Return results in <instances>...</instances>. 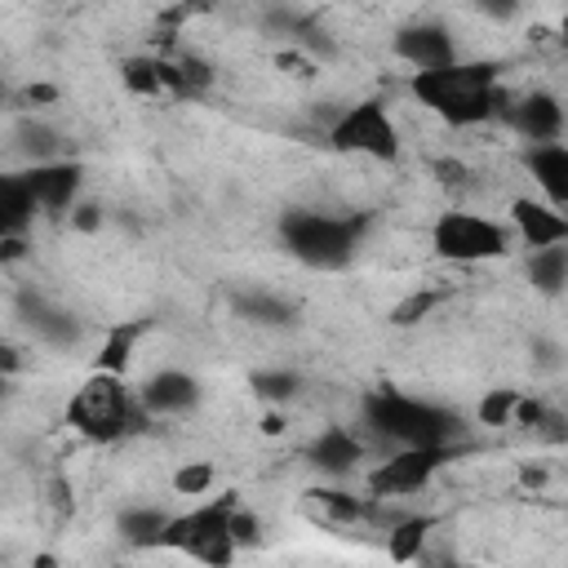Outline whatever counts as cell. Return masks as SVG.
<instances>
[{"mask_svg":"<svg viewBox=\"0 0 568 568\" xmlns=\"http://www.w3.org/2000/svg\"><path fill=\"white\" fill-rule=\"evenodd\" d=\"M408 93L430 111L439 115L444 124L453 129H475L484 120H493L501 111V67L479 58V62H444V67H430V71H413L408 75Z\"/></svg>","mask_w":568,"mask_h":568,"instance_id":"obj_1","label":"cell"},{"mask_svg":"<svg viewBox=\"0 0 568 568\" xmlns=\"http://www.w3.org/2000/svg\"><path fill=\"white\" fill-rule=\"evenodd\" d=\"M368 231V213H320V209H288L280 217L284 248L315 271H342L355 262V248Z\"/></svg>","mask_w":568,"mask_h":568,"instance_id":"obj_2","label":"cell"},{"mask_svg":"<svg viewBox=\"0 0 568 568\" xmlns=\"http://www.w3.org/2000/svg\"><path fill=\"white\" fill-rule=\"evenodd\" d=\"M364 422L377 435L395 439L399 448L404 444H453L462 435V417L453 408L404 395L395 386H377V390L364 395Z\"/></svg>","mask_w":568,"mask_h":568,"instance_id":"obj_3","label":"cell"},{"mask_svg":"<svg viewBox=\"0 0 568 568\" xmlns=\"http://www.w3.org/2000/svg\"><path fill=\"white\" fill-rule=\"evenodd\" d=\"M67 422L84 435V439H93V444H115V439H124L129 430H138V422H142V404L129 395V386H124V377L120 373H89L84 377V386L67 399Z\"/></svg>","mask_w":568,"mask_h":568,"instance_id":"obj_4","label":"cell"},{"mask_svg":"<svg viewBox=\"0 0 568 568\" xmlns=\"http://www.w3.org/2000/svg\"><path fill=\"white\" fill-rule=\"evenodd\" d=\"M430 248L435 257L444 262H462V266H475V262H493V257H506L510 253V231L484 213H470V209H448L435 217L430 226Z\"/></svg>","mask_w":568,"mask_h":568,"instance_id":"obj_5","label":"cell"},{"mask_svg":"<svg viewBox=\"0 0 568 568\" xmlns=\"http://www.w3.org/2000/svg\"><path fill=\"white\" fill-rule=\"evenodd\" d=\"M235 510V493H222L217 501H204L186 515H169L164 532H160V546H178L204 564H231L235 559V541H231V519Z\"/></svg>","mask_w":568,"mask_h":568,"instance_id":"obj_6","label":"cell"},{"mask_svg":"<svg viewBox=\"0 0 568 568\" xmlns=\"http://www.w3.org/2000/svg\"><path fill=\"white\" fill-rule=\"evenodd\" d=\"M328 146L342 155H368V160H395L399 155V129L382 98H364L346 106L328 124Z\"/></svg>","mask_w":568,"mask_h":568,"instance_id":"obj_7","label":"cell"},{"mask_svg":"<svg viewBox=\"0 0 568 568\" xmlns=\"http://www.w3.org/2000/svg\"><path fill=\"white\" fill-rule=\"evenodd\" d=\"M453 457V444H404L395 448L386 462H377L368 475H364V488L368 497L377 501H390V497H408V493H422Z\"/></svg>","mask_w":568,"mask_h":568,"instance_id":"obj_8","label":"cell"},{"mask_svg":"<svg viewBox=\"0 0 568 568\" xmlns=\"http://www.w3.org/2000/svg\"><path fill=\"white\" fill-rule=\"evenodd\" d=\"M27 178V191L36 200V209L44 213H62L75 204L80 195V182H84V169L75 160H36L31 169H22Z\"/></svg>","mask_w":568,"mask_h":568,"instance_id":"obj_9","label":"cell"},{"mask_svg":"<svg viewBox=\"0 0 568 568\" xmlns=\"http://www.w3.org/2000/svg\"><path fill=\"white\" fill-rule=\"evenodd\" d=\"M395 58L408 62L413 71H430V67L453 62L457 44H453V31L444 22H408L395 31Z\"/></svg>","mask_w":568,"mask_h":568,"instance_id":"obj_10","label":"cell"},{"mask_svg":"<svg viewBox=\"0 0 568 568\" xmlns=\"http://www.w3.org/2000/svg\"><path fill=\"white\" fill-rule=\"evenodd\" d=\"M506 120H510L515 133L528 138V142H559V138H564V106H559V98L546 93V89L519 98V102L506 111Z\"/></svg>","mask_w":568,"mask_h":568,"instance_id":"obj_11","label":"cell"},{"mask_svg":"<svg viewBox=\"0 0 568 568\" xmlns=\"http://www.w3.org/2000/svg\"><path fill=\"white\" fill-rule=\"evenodd\" d=\"M510 226H515V235H519L528 248L568 240V217H564V209L541 204V200H532V195L510 200Z\"/></svg>","mask_w":568,"mask_h":568,"instance_id":"obj_12","label":"cell"},{"mask_svg":"<svg viewBox=\"0 0 568 568\" xmlns=\"http://www.w3.org/2000/svg\"><path fill=\"white\" fill-rule=\"evenodd\" d=\"M138 404L146 413H191L200 404V382L182 368H160L142 382L138 390Z\"/></svg>","mask_w":568,"mask_h":568,"instance_id":"obj_13","label":"cell"},{"mask_svg":"<svg viewBox=\"0 0 568 568\" xmlns=\"http://www.w3.org/2000/svg\"><path fill=\"white\" fill-rule=\"evenodd\" d=\"M524 169L541 186L546 204H555V209L568 204V146L564 142H528Z\"/></svg>","mask_w":568,"mask_h":568,"instance_id":"obj_14","label":"cell"},{"mask_svg":"<svg viewBox=\"0 0 568 568\" xmlns=\"http://www.w3.org/2000/svg\"><path fill=\"white\" fill-rule=\"evenodd\" d=\"M306 462H311L315 470H324V475H351V470L364 462V444H359L346 426H324V430L311 439Z\"/></svg>","mask_w":568,"mask_h":568,"instance_id":"obj_15","label":"cell"},{"mask_svg":"<svg viewBox=\"0 0 568 568\" xmlns=\"http://www.w3.org/2000/svg\"><path fill=\"white\" fill-rule=\"evenodd\" d=\"M155 62H160V84L173 98H200L213 84L209 62H200L191 53H173V58H155Z\"/></svg>","mask_w":568,"mask_h":568,"instance_id":"obj_16","label":"cell"},{"mask_svg":"<svg viewBox=\"0 0 568 568\" xmlns=\"http://www.w3.org/2000/svg\"><path fill=\"white\" fill-rule=\"evenodd\" d=\"M36 217V200L22 173H0V235H27Z\"/></svg>","mask_w":568,"mask_h":568,"instance_id":"obj_17","label":"cell"},{"mask_svg":"<svg viewBox=\"0 0 568 568\" xmlns=\"http://www.w3.org/2000/svg\"><path fill=\"white\" fill-rule=\"evenodd\" d=\"M22 315H27V324L44 337V342H53V346H71L75 337H80V324L62 311V306H53V302H44V297H22Z\"/></svg>","mask_w":568,"mask_h":568,"instance_id":"obj_18","label":"cell"},{"mask_svg":"<svg viewBox=\"0 0 568 568\" xmlns=\"http://www.w3.org/2000/svg\"><path fill=\"white\" fill-rule=\"evenodd\" d=\"M528 280H532V288H537V293L559 297V293H564V284H568V240L532 248V257H528Z\"/></svg>","mask_w":568,"mask_h":568,"instance_id":"obj_19","label":"cell"},{"mask_svg":"<svg viewBox=\"0 0 568 568\" xmlns=\"http://www.w3.org/2000/svg\"><path fill=\"white\" fill-rule=\"evenodd\" d=\"M306 501L333 524H355V519H373L377 515V497H355L346 488H311Z\"/></svg>","mask_w":568,"mask_h":568,"instance_id":"obj_20","label":"cell"},{"mask_svg":"<svg viewBox=\"0 0 568 568\" xmlns=\"http://www.w3.org/2000/svg\"><path fill=\"white\" fill-rule=\"evenodd\" d=\"M142 328H146L142 320L111 324L106 337H102V346H98V355H93V368H98V373H120V377H124V368H129V359H133V346H138Z\"/></svg>","mask_w":568,"mask_h":568,"instance_id":"obj_21","label":"cell"},{"mask_svg":"<svg viewBox=\"0 0 568 568\" xmlns=\"http://www.w3.org/2000/svg\"><path fill=\"white\" fill-rule=\"evenodd\" d=\"M430 528H435L430 515H399V519H390V541H386L390 559H395V564H413V559L422 555Z\"/></svg>","mask_w":568,"mask_h":568,"instance_id":"obj_22","label":"cell"},{"mask_svg":"<svg viewBox=\"0 0 568 568\" xmlns=\"http://www.w3.org/2000/svg\"><path fill=\"white\" fill-rule=\"evenodd\" d=\"M164 524H169L164 510H155V506H133V510H124V515L115 519V532H120L124 541H133V546H160Z\"/></svg>","mask_w":568,"mask_h":568,"instance_id":"obj_23","label":"cell"},{"mask_svg":"<svg viewBox=\"0 0 568 568\" xmlns=\"http://www.w3.org/2000/svg\"><path fill=\"white\" fill-rule=\"evenodd\" d=\"M235 311L240 315H248L253 324H288L293 320V302H284V297H275V293H240L235 297Z\"/></svg>","mask_w":568,"mask_h":568,"instance_id":"obj_24","label":"cell"},{"mask_svg":"<svg viewBox=\"0 0 568 568\" xmlns=\"http://www.w3.org/2000/svg\"><path fill=\"white\" fill-rule=\"evenodd\" d=\"M248 386H253V395L266 399V404H288V399L302 390V377H297L293 368H257V373L248 377Z\"/></svg>","mask_w":568,"mask_h":568,"instance_id":"obj_25","label":"cell"},{"mask_svg":"<svg viewBox=\"0 0 568 568\" xmlns=\"http://www.w3.org/2000/svg\"><path fill=\"white\" fill-rule=\"evenodd\" d=\"M120 80H124V89L138 93V98H160V93H164V84H160V62H155V58H124V62H120Z\"/></svg>","mask_w":568,"mask_h":568,"instance_id":"obj_26","label":"cell"},{"mask_svg":"<svg viewBox=\"0 0 568 568\" xmlns=\"http://www.w3.org/2000/svg\"><path fill=\"white\" fill-rule=\"evenodd\" d=\"M439 302H444V288H417V293H408V297L390 311V324H395V328H413V324H422Z\"/></svg>","mask_w":568,"mask_h":568,"instance_id":"obj_27","label":"cell"},{"mask_svg":"<svg viewBox=\"0 0 568 568\" xmlns=\"http://www.w3.org/2000/svg\"><path fill=\"white\" fill-rule=\"evenodd\" d=\"M515 399H519V390H510V386H501V390H488V395L479 399V408H475L479 426H510Z\"/></svg>","mask_w":568,"mask_h":568,"instance_id":"obj_28","label":"cell"},{"mask_svg":"<svg viewBox=\"0 0 568 568\" xmlns=\"http://www.w3.org/2000/svg\"><path fill=\"white\" fill-rule=\"evenodd\" d=\"M173 488H178L182 497H204V493L213 488V462H186V466H178Z\"/></svg>","mask_w":568,"mask_h":568,"instance_id":"obj_29","label":"cell"},{"mask_svg":"<svg viewBox=\"0 0 568 568\" xmlns=\"http://www.w3.org/2000/svg\"><path fill=\"white\" fill-rule=\"evenodd\" d=\"M18 138H22V151L36 155V160H53V129L36 124V120H22L18 124Z\"/></svg>","mask_w":568,"mask_h":568,"instance_id":"obj_30","label":"cell"},{"mask_svg":"<svg viewBox=\"0 0 568 568\" xmlns=\"http://www.w3.org/2000/svg\"><path fill=\"white\" fill-rule=\"evenodd\" d=\"M510 426H524V430H541V426H550V413H546V404H541V399H532V395H519V399H515V413H510Z\"/></svg>","mask_w":568,"mask_h":568,"instance_id":"obj_31","label":"cell"},{"mask_svg":"<svg viewBox=\"0 0 568 568\" xmlns=\"http://www.w3.org/2000/svg\"><path fill=\"white\" fill-rule=\"evenodd\" d=\"M226 528H231V541L235 546H253L257 537H262V519L253 515V510H240V501H235V510H231V519H226Z\"/></svg>","mask_w":568,"mask_h":568,"instance_id":"obj_32","label":"cell"},{"mask_svg":"<svg viewBox=\"0 0 568 568\" xmlns=\"http://www.w3.org/2000/svg\"><path fill=\"white\" fill-rule=\"evenodd\" d=\"M475 9H479L484 18H497V22H506V18H515V13L524 9V0H475Z\"/></svg>","mask_w":568,"mask_h":568,"instance_id":"obj_33","label":"cell"},{"mask_svg":"<svg viewBox=\"0 0 568 568\" xmlns=\"http://www.w3.org/2000/svg\"><path fill=\"white\" fill-rule=\"evenodd\" d=\"M27 257V235H0V266Z\"/></svg>","mask_w":568,"mask_h":568,"instance_id":"obj_34","label":"cell"},{"mask_svg":"<svg viewBox=\"0 0 568 568\" xmlns=\"http://www.w3.org/2000/svg\"><path fill=\"white\" fill-rule=\"evenodd\" d=\"M71 213H75L71 222H75L80 231H98V226H102V209H98V204H71Z\"/></svg>","mask_w":568,"mask_h":568,"instance_id":"obj_35","label":"cell"},{"mask_svg":"<svg viewBox=\"0 0 568 568\" xmlns=\"http://www.w3.org/2000/svg\"><path fill=\"white\" fill-rule=\"evenodd\" d=\"M53 98H58L53 84H31V89H27V102H53Z\"/></svg>","mask_w":568,"mask_h":568,"instance_id":"obj_36","label":"cell"},{"mask_svg":"<svg viewBox=\"0 0 568 568\" xmlns=\"http://www.w3.org/2000/svg\"><path fill=\"white\" fill-rule=\"evenodd\" d=\"M22 359H18V351L13 346H0V373H13Z\"/></svg>","mask_w":568,"mask_h":568,"instance_id":"obj_37","label":"cell"},{"mask_svg":"<svg viewBox=\"0 0 568 568\" xmlns=\"http://www.w3.org/2000/svg\"><path fill=\"white\" fill-rule=\"evenodd\" d=\"M262 430H266V435H280V430H284V417H280V413H266V417H262Z\"/></svg>","mask_w":568,"mask_h":568,"instance_id":"obj_38","label":"cell"},{"mask_svg":"<svg viewBox=\"0 0 568 568\" xmlns=\"http://www.w3.org/2000/svg\"><path fill=\"white\" fill-rule=\"evenodd\" d=\"M519 479L532 488V484H541V479H546V470H537V466H524V470H519Z\"/></svg>","mask_w":568,"mask_h":568,"instance_id":"obj_39","label":"cell"},{"mask_svg":"<svg viewBox=\"0 0 568 568\" xmlns=\"http://www.w3.org/2000/svg\"><path fill=\"white\" fill-rule=\"evenodd\" d=\"M0 399H4V373H0Z\"/></svg>","mask_w":568,"mask_h":568,"instance_id":"obj_40","label":"cell"}]
</instances>
